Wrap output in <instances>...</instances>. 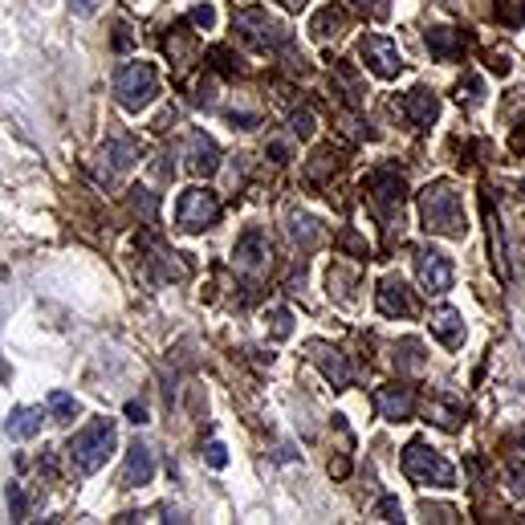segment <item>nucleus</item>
<instances>
[{
  "label": "nucleus",
  "mask_w": 525,
  "mask_h": 525,
  "mask_svg": "<svg viewBox=\"0 0 525 525\" xmlns=\"http://www.w3.org/2000/svg\"><path fill=\"white\" fill-rule=\"evenodd\" d=\"M269 155H273V163H289V147H286V143H269Z\"/></svg>",
  "instance_id": "obj_34"
},
{
  "label": "nucleus",
  "mask_w": 525,
  "mask_h": 525,
  "mask_svg": "<svg viewBox=\"0 0 525 525\" xmlns=\"http://www.w3.org/2000/svg\"><path fill=\"white\" fill-rule=\"evenodd\" d=\"M269 326H273V338H281V342H286L289 334H294V313L277 305V310H269Z\"/></svg>",
  "instance_id": "obj_26"
},
{
  "label": "nucleus",
  "mask_w": 525,
  "mask_h": 525,
  "mask_svg": "<svg viewBox=\"0 0 525 525\" xmlns=\"http://www.w3.org/2000/svg\"><path fill=\"white\" fill-rule=\"evenodd\" d=\"M513 147H517V151H525V130H517V135H513Z\"/></svg>",
  "instance_id": "obj_38"
},
{
  "label": "nucleus",
  "mask_w": 525,
  "mask_h": 525,
  "mask_svg": "<svg viewBox=\"0 0 525 525\" xmlns=\"http://www.w3.org/2000/svg\"><path fill=\"white\" fill-rule=\"evenodd\" d=\"M375 302H379V313H388V318H407L415 310L412 305V294L399 277H388V281H379L375 289Z\"/></svg>",
  "instance_id": "obj_12"
},
{
  "label": "nucleus",
  "mask_w": 525,
  "mask_h": 525,
  "mask_svg": "<svg viewBox=\"0 0 525 525\" xmlns=\"http://www.w3.org/2000/svg\"><path fill=\"white\" fill-rule=\"evenodd\" d=\"M404 111H407V119H412L415 127L428 130L436 119H440V98H436L432 90H424V86H415V90L404 98Z\"/></svg>",
  "instance_id": "obj_15"
},
{
  "label": "nucleus",
  "mask_w": 525,
  "mask_h": 525,
  "mask_svg": "<svg viewBox=\"0 0 525 525\" xmlns=\"http://www.w3.org/2000/svg\"><path fill=\"white\" fill-rule=\"evenodd\" d=\"M359 9H367V12H383V0H354Z\"/></svg>",
  "instance_id": "obj_37"
},
{
  "label": "nucleus",
  "mask_w": 525,
  "mask_h": 525,
  "mask_svg": "<svg viewBox=\"0 0 525 525\" xmlns=\"http://www.w3.org/2000/svg\"><path fill=\"white\" fill-rule=\"evenodd\" d=\"M313 130H318V127H313V114L310 111H294V114H289V135H294V138H313Z\"/></svg>",
  "instance_id": "obj_27"
},
{
  "label": "nucleus",
  "mask_w": 525,
  "mask_h": 525,
  "mask_svg": "<svg viewBox=\"0 0 525 525\" xmlns=\"http://www.w3.org/2000/svg\"><path fill=\"white\" fill-rule=\"evenodd\" d=\"M221 221V200H216L208 188H188L179 196V208H175V224L184 232H204Z\"/></svg>",
  "instance_id": "obj_5"
},
{
  "label": "nucleus",
  "mask_w": 525,
  "mask_h": 525,
  "mask_svg": "<svg viewBox=\"0 0 525 525\" xmlns=\"http://www.w3.org/2000/svg\"><path fill=\"white\" fill-rule=\"evenodd\" d=\"M415 277H420V286L428 294H444V289H452L456 273H452V261L440 249H420L415 253Z\"/></svg>",
  "instance_id": "obj_8"
},
{
  "label": "nucleus",
  "mask_w": 525,
  "mask_h": 525,
  "mask_svg": "<svg viewBox=\"0 0 525 525\" xmlns=\"http://www.w3.org/2000/svg\"><path fill=\"white\" fill-rule=\"evenodd\" d=\"M404 472L415 480V485H432V488H452L456 485V472L444 461L436 448H428L424 440H412L404 448Z\"/></svg>",
  "instance_id": "obj_4"
},
{
  "label": "nucleus",
  "mask_w": 525,
  "mask_h": 525,
  "mask_svg": "<svg viewBox=\"0 0 525 525\" xmlns=\"http://www.w3.org/2000/svg\"><path fill=\"white\" fill-rule=\"evenodd\" d=\"M188 167H192L196 175H212L216 167H221V147H216L204 130H192V135H188Z\"/></svg>",
  "instance_id": "obj_14"
},
{
  "label": "nucleus",
  "mask_w": 525,
  "mask_h": 525,
  "mask_svg": "<svg viewBox=\"0 0 525 525\" xmlns=\"http://www.w3.org/2000/svg\"><path fill=\"white\" fill-rule=\"evenodd\" d=\"M313 38H318V41H326V38H338V33H342V29H346V17H342V9H334V4H330V9H322V12H318V17H313Z\"/></svg>",
  "instance_id": "obj_21"
},
{
  "label": "nucleus",
  "mask_w": 525,
  "mask_h": 525,
  "mask_svg": "<svg viewBox=\"0 0 525 525\" xmlns=\"http://www.w3.org/2000/svg\"><path fill=\"white\" fill-rule=\"evenodd\" d=\"M509 485H513V493H517V497H525V469L509 472Z\"/></svg>",
  "instance_id": "obj_35"
},
{
  "label": "nucleus",
  "mask_w": 525,
  "mask_h": 525,
  "mask_svg": "<svg viewBox=\"0 0 525 525\" xmlns=\"http://www.w3.org/2000/svg\"><path fill=\"white\" fill-rule=\"evenodd\" d=\"M424 41H428V49H432V57H440V62H452V57L461 54V38H456V29H448V25H432L424 33Z\"/></svg>",
  "instance_id": "obj_19"
},
{
  "label": "nucleus",
  "mask_w": 525,
  "mask_h": 525,
  "mask_svg": "<svg viewBox=\"0 0 525 525\" xmlns=\"http://www.w3.org/2000/svg\"><path fill=\"white\" fill-rule=\"evenodd\" d=\"M127 415L135 420V424H147V407L143 404H127Z\"/></svg>",
  "instance_id": "obj_36"
},
{
  "label": "nucleus",
  "mask_w": 525,
  "mask_h": 525,
  "mask_svg": "<svg viewBox=\"0 0 525 525\" xmlns=\"http://www.w3.org/2000/svg\"><path fill=\"white\" fill-rule=\"evenodd\" d=\"M204 461L212 464V469H224L229 464V448H224L221 440H212V444H204Z\"/></svg>",
  "instance_id": "obj_28"
},
{
  "label": "nucleus",
  "mask_w": 525,
  "mask_h": 525,
  "mask_svg": "<svg viewBox=\"0 0 525 525\" xmlns=\"http://www.w3.org/2000/svg\"><path fill=\"white\" fill-rule=\"evenodd\" d=\"M420 221L428 232H440V237H464L469 232L464 200L452 184H428L420 192Z\"/></svg>",
  "instance_id": "obj_1"
},
{
  "label": "nucleus",
  "mask_w": 525,
  "mask_h": 525,
  "mask_svg": "<svg viewBox=\"0 0 525 525\" xmlns=\"http://www.w3.org/2000/svg\"><path fill=\"white\" fill-rule=\"evenodd\" d=\"M151 265L159 269V277H163V281H184V277H188V265H179V261H175V253L159 249L155 257H151Z\"/></svg>",
  "instance_id": "obj_23"
},
{
  "label": "nucleus",
  "mask_w": 525,
  "mask_h": 525,
  "mask_svg": "<svg viewBox=\"0 0 525 525\" xmlns=\"http://www.w3.org/2000/svg\"><path fill=\"white\" fill-rule=\"evenodd\" d=\"M159 94V70L151 62H127L114 74V98H119L122 111L138 114V111H147L151 102H155Z\"/></svg>",
  "instance_id": "obj_3"
},
{
  "label": "nucleus",
  "mask_w": 525,
  "mask_h": 525,
  "mask_svg": "<svg viewBox=\"0 0 525 525\" xmlns=\"http://www.w3.org/2000/svg\"><path fill=\"white\" fill-rule=\"evenodd\" d=\"M229 122H232V127H240V130H253V127H257V114H245V111H232L229 114Z\"/></svg>",
  "instance_id": "obj_31"
},
{
  "label": "nucleus",
  "mask_w": 525,
  "mask_h": 525,
  "mask_svg": "<svg viewBox=\"0 0 525 525\" xmlns=\"http://www.w3.org/2000/svg\"><path fill=\"white\" fill-rule=\"evenodd\" d=\"M432 334L444 342V346H461V338H464L461 310H452V305H440V310L432 313Z\"/></svg>",
  "instance_id": "obj_17"
},
{
  "label": "nucleus",
  "mask_w": 525,
  "mask_h": 525,
  "mask_svg": "<svg viewBox=\"0 0 525 525\" xmlns=\"http://www.w3.org/2000/svg\"><path fill=\"white\" fill-rule=\"evenodd\" d=\"M9 505H12V513H17V517H25V497H21L17 485H9Z\"/></svg>",
  "instance_id": "obj_32"
},
{
  "label": "nucleus",
  "mask_w": 525,
  "mask_h": 525,
  "mask_svg": "<svg viewBox=\"0 0 525 525\" xmlns=\"http://www.w3.org/2000/svg\"><path fill=\"white\" fill-rule=\"evenodd\" d=\"M155 477V452L147 448V444H130L127 448V464H122V485L135 488V485H147V480Z\"/></svg>",
  "instance_id": "obj_13"
},
{
  "label": "nucleus",
  "mask_w": 525,
  "mask_h": 525,
  "mask_svg": "<svg viewBox=\"0 0 525 525\" xmlns=\"http://www.w3.org/2000/svg\"><path fill=\"white\" fill-rule=\"evenodd\" d=\"M192 25L212 29L216 25V9H212V4H196V9H192Z\"/></svg>",
  "instance_id": "obj_30"
},
{
  "label": "nucleus",
  "mask_w": 525,
  "mask_h": 525,
  "mask_svg": "<svg viewBox=\"0 0 525 525\" xmlns=\"http://www.w3.org/2000/svg\"><path fill=\"white\" fill-rule=\"evenodd\" d=\"M114 444H119V432H114V420H94V424H86L82 432L70 440V464H74L82 477H90V472H98L102 464L111 461Z\"/></svg>",
  "instance_id": "obj_2"
},
{
  "label": "nucleus",
  "mask_w": 525,
  "mask_h": 525,
  "mask_svg": "<svg viewBox=\"0 0 525 525\" xmlns=\"http://www.w3.org/2000/svg\"><path fill=\"white\" fill-rule=\"evenodd\" d=\"M367 188H371V196H375V204L383 208V212L399 208L404 196H407V184H404V175H399V167H379V171H371Z\"/></svg>",
  "instance_id": "obj_9"
},
{
  "label": "nucleus",
  "mask_w": 525,
  "mask_h": 525,
  "mask_svg": "<svg viewBox=\"0 0 525 525\" xmlns=\"http://www.w3.org/2000/svg\"><path fill=\"white\" fill-rule=\"evenodd\" d=\"M4 428H9L12 440H33L41 432V407H12Z\"/></svg>",
  "instance_id": "obj_18"
},
{
  "label": "nucleus",
  "mask_w": 525,
  "mask_h": 525,
  "mask_svg": "<svg viewBox=\"0 0 525 525\" xmlns=\"http://www.w3.org/2000/svg\"><path fill=\"white\" fill-rule=\"evenodd\" d=\"M286 4H289V9H302V4H305V0H286Z\"/></svg>",
  "instance_id": "obj_39"
},
{
  "label": "nucleus",
  "mask_w": 525,
  "mask_h": 525,
  "mask_svg": "<svg viewBox=\"0 0 525 525\" xmlns=\"http://www.w3.org/2000/svg\"><path fill=\"white\" fill-rule=\"evenodd\" d=\"M70 9H74L78 17H90V12L98 9V0H70Z\"/></svg>",
  "instance_id": "obj_33"
},
{
  "label": "nucleus",
  "mask_w": 525,
  "mask_h": 525,
  "mask_svg": "<svg viewBox=\"0 0 525 525\" xmlns=\"http://www.w3.org/2000/svg\"><path fill=\"white\" fill-rule=\"evenodd\" d=\"M237 29H240V38L249 41V46H257V49L289 46V29L281 25L277 17H269L265 9H240L237 12Z\"/></svg>",
  "instance_id": "obj_6"
},
{
  "label": "nucleus",
  "mask_w": 525,
  "mask_h": 525,
  "mask_svg": "<svg viewBox=\"0 0 525 525\" xmlns=\"http://www.w3.org/2000/svg\"><path fill=\"white\" fill-rule=\"evenodd\" d=\"M49 412H54L57 420H74V415H78V399L70 396V391H54V396H49Z\"/></svg>",
  "instance_id": "obj_24"
},
{
  "label": "nucleus",
  "mask_w": 525,
  "mask_h": 525,
  "mask_svg": "<svg viewBox=\"0 0 525 525\" xmlns=\"http://www.w3.org/2000/svg\"><path fill=\"white\" fill-rule=\"evenodd\" d=\"M310 359L313 367L326 375V383H334V388H350V367H346V354H342L338 346H326V342H310Z\"/></svg>",
  "instance_id": "obj_11"
},
{
  "label": "nucleus",
  "mask_w": 525,
  "mask_h": 525,
  "mask_svg": "<svg viewBox=\"0 0 525 525\" xmlns=\"http://www.w3.org/2000/svg\"><path fill=\"white\" fill-rule=\"evenodd\" d=\"M289 237H294L302 249H313V245L322 240V232H318V221H313V216H294V221H289Z\"/></svg>",
  "instance_id": "obj_22"
},
{
  "label": "nucleus",
  "mask_w": 525,
  "mask_h": 525,
  "mask_svg": "<svg viewBox=\"0 0 525 525\" xmlns=\"http://www.w3.org/2000/svg\"><path fill=\"white\" fill-rule=\"evenodd\" d=\"M375 404H379V415L383 420H412V412H415V396L407 388H379V396H375Z\"/></svg>",
  "instance_id": "obj_16"
},
{
  "label": "nucleus",
  "mask_w": 525,
  "mask_h": 525,
  "mask_svg": "<svg viewBox=\"0 0 525 525\" xmlns=\"http://www.w3.org/2000/svg\"><path fill=\"white\" fill-rule=\"evenodd\" d=\"M396 350H404V367H407V371H424V342L404 338Z\"/></svg>",
  "instance_id": "obj_25"
},
{
  "label": "nucleus",
  "mask_w": 525,
  "mask_h": 525,
  "mask_svg": "<svg viewBox=\"0 0 525 525\" xmlns=\"http://www.w3.org/2000/svg\"><path fill=\"white\" fill-rule=\"evenodd\" d=\"M232 257H237V269L240 273H261V269H269V240H265V232H257V229H249L245 237L237 240V249H232Z\"/></svg>",
  "instance_id": "obj_10"
},
{
  "label": "nucleus",
  "mask_w": 525,
  "mask_h": 525,
  "mask_svg": "<svg viewBox=\"0 0 525 525\" xmlns=\"http://www.w3.org/2000/svg\"><path fill=\"white\" fill-rule=\"evenodd\" d=\"M375 513H379V521H399V517H404V505H399V497H383Z\"/></svg>",
  "instance_id": "obj_29"
},
{
  "label": "nucleus",
  "mask_w": 525,
  "mask_h": 525,
  "mask_svg": "<svg viewBox=\"0 0 525 525\" xmlns=\"http://www.w3.org/2000/svg\"><path fill=\"white\" fill-rule=\"evenodd\" d=\"M359 54H362V62L375 70L379 78H399V70H404V57H399V46L391 38H379V33H371V38H362L359 41Z\"/></svg>",
  "instance_id": "obj_7"
},
{
  "label": "nucleus",
  "mask_w": 525,
  "mask_h": 525,
  "mask_svg": "<svg viewBox=\"0 0 525 525\" xmlns=\"http://www.w3.org/2000/svg\"><path fill=\"white\" fill-rule=\"evenodd\" d=\"M102 159H111L114 171H127V167L138 163V143H130V138H111L106 151H102Z\"/></svg>",
  "instance_id": "obj_20"
}]
</instances>
